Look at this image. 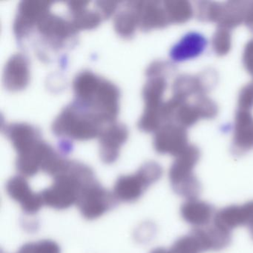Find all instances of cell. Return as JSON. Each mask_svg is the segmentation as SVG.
<instances>
[{"mask_svg":"<svg viewBox=\"0 0 253 253\" xmlns=\"http://www.w3.org/2000/svg\"><path fill=\"white\" fill-rule=\"evenodd\" d=\"M207 45V39L203 35L197 32H191L185 35L174 45L170 54L174 61H186L202 54Z\"/></svg>","mask_w":253,"mask_h":253,"instance_id":"14","label":"cell"},{"mask_svg":"<svg viewBox=\"0 0 253 253\" xmlns=\"http://www.w3.org/2000/svg\"><path fill=\"white\" fill-rule=\"evenodd\" d=\"M85 8L86 6L72 12L73 19L71 23L77 31L93 29L99 25L101 20V16L99 13L88 11Z\"/></svg>","mask_w":253,"mask_h":253,"instance_id":"20","label":"cell"},{"mask_svg":"<svg viewBox=\"0 0 253 253\" xmlns=\"http://www.w3.org/2000/svg\"><path fill=\"white\" fill-rule=\"evenodd\" d=\"M253 221V201L242 205H231L216 211L212 223L232 232L240 226H247Z\"/></svg>","mask_w":253,"mask_h":253,"instance_id":"6","label":"cell"},{"mask_svg":"<svg viewBox=\"0 0 253 253\" xmlns=\"http://www.w3.org/2000/svg\"><path fill=\"white\" fill-rule=\"evenodd\" d=\"M239 108L250 111L253 107V81L242 88L239 96Z\"/></svg>","mask_w":253,"mask_h":253,"instance_id":"24","label":"cell"},{"mask_svg":"<svg viewBox=\"0 0 253 253\" xmlns=\"http://www.w3.org/2000/svg\"><path fill=\"white\" fill-rule=\"evenodd\" d=\"M100 155L106 163L114 162L118 158L121 146L128 137V130L123 124H109L100 134Z\"/></svg>","mask_w":253,"mask_h":253,"instance_id":"9","label":"cell"},{"mask_svg":"<svg viewBox=\"0 0 253 253\" xmlns=\"http://www.w3.org/2000/svg\"><path fill=\"white\" fill-rule=\"evenodd\" d=\"M244 21L249 29L253 32V2L247 5Z\"/></svg>","mask_w":253,"mask_h":253,"instance_id":"26","label":"cell"},{"mask_svg":"<svg viewBox=\"0 0 253 253\" xmlns=\"http://www.w3.org/2000/svg\"><path fill=\"white\" fill-rule=\"evenodd\" d=\"M4 84L10 91L23 89L29 81V62L21 54L11 57L5 66L4 72Z\"/></svg>","mask_w":253,"mask_h":253,"instance_id":"12","label":"cell"},{"mask_svg":"<svg viewBox=\"0 0 253 253\" xmlns=\"http://www.w3.org/2000/svg\"><path fill=\"white\" fill-rule=\"evenodd\" d=\"M244 64L249 73L253 75V41H250L244 53Z\"/></svg>","mask_w":253,"mask_h":253,"instance_id":"25","label":"cell"},{"mask_svg":"<svg viewBox=\"0 0 253 253\" xmlns=\"http://www.w3.org/2000/svg\"><path fill=\"white\" fill-rule=\"evenodd\" d=\"M102 79L90 72L79 74L74 81V90L78 97V101L85 102L89 100L100 85Z\"/></svg>","mask_w":253,"mask_h":253,"instance_id":"18","label":"cell"},{"mask_svg":"<svg viewBox=\"0 0 253 253\" xmlns=\"http://www.w3.org/2000/svg\"><path fill=\"white\" fill-rule=\"evenodd\" d=\"M164 5L169 23H183L193 15V8L189 2L184 1L164 2Z\"/></svg>","mask_w":253,"mask_h":253,"instance_id":"19","label":"cell"},{"mask_svg":"<svg viewBox=\"0 0 253 253\" xmlns=\"http://www.w3.org/2000/svg\"><path fill=\"white\" fill-rule=\"evenodd\" d=\"M20 253H59V248L54 243L44 241L37 244H29L23 247Z\"/></svg>","mask_w":253,"mask_h":253,"instance_id":"23","label":"cell"},{"mask_svg":"<svg viewBox=\"0 0 253 253\" xmlns=\"http://www.w3.org/2000/svg\"><path fill=\"white\" fill-rule=\"evenodd\" d=\"M212 47L218 55L227 54L231 48V34L229 29L220 27L212 38Z\"/></svg>","mask_w":253,"mask_h":253,"instance_id":"22","label":"cell"},{"mask_svg":"<svg viewBox=\"0 0 253 253\" xmlns=\"http://www.w3.org/2000/svg\"><path fill=\"white\" fill-rule=\"evenodd\" d=\"M139 20L135 4L134 2H128L126 9L120 11L115 17L116 32L124 38H130L134 35Z\"/></svg>","mask_w":253,"mask_h":253,"instance_id":"17","label":"cell"},{"mask_svg":"<svg viewBox=\"0 0 253 253\" xmlns=\"http://www.w3.org/2000/svg\"><path fill=\"white\" fill-rule=\"evenodd\" d=\"M5 133L20 154L29 150L41 141L39 131L28 124H11L5 128Z\"/></svg>","mask_w":253,"mask_h":253,"instance_id":"15","label":"cell"},{"mask_svg":"<svg viewBox=\"0 0 253 253\" xmlns=\"http://www.w3.org/2000/svg\"><path fill=\"white\" fill-rule=\"evenodd\" d=\"M249 231H250V235L253 239V222L248 226Z\"/></svg>","mask_w":253,"mask_h":253,"instance_id":"28","label":"cell"},{"mask_svg":"<svg viewBox=\"0 0 253 253\" xmlns=\"http://www.w3.org/2000/svg\"><path fill=\"white\" fill-rule=\"evenodd\" d=\"M114 204L112 198L100 186L92 183L85 188L80 198L81 211L87 218H95L109 210Z\"/></svg>","mask_w":253,"mask_h":253,"instance_id":"8","label":"cell"},{"mask_svg":"<svg viewBox=\"0 0 253 253\" xmlns=\"http://www.w3.org/2000/svg\"><path fill=\"white\" fill-rule=\"evenodd\" d=\"M216 210L214 206L194 198L186 200L180 207V215L194 228L204 227L212 223Z\"/></svg>","mask_w":253,"mask_h":253,"instance_id":"10","label":"cell"},{"mask_svg":"<svg viewBox=\"0 0 253 253\" xmlns=\"http://www.w3.org/2000/svg\"><path fill=\"white\" fill-rule=\"evenodd\" d=\"M201 158L196 146L189 145L175 157L169 169V180L174 193L186 200L198 198L202 192V185L194 173V169Z\"/></svg>","mask_w":253,"mask_h":253,"instance_id":"2","label":"cell"},{"mask_svg":"<svg viewBox=\"0 0 253 253\" xmlns=\"http://www.w3.org/2000/svg\"><path fill=\"white\" fill-rule=\"evenodd\" d=\"M152 253H170L169 251L168 250H165V249L163 248H158L156 250H153L152 252Z\"/></svg>","mask_w":253,"mask_h":253,"instance_id":"27","label":"cell"},{"mask_svg":"<svg viewBox=\"0 0 253 253\" xmlns=\"http://www.w3.org/2000/svg\"><path fill=\"white\" fill-rule=\"evenodd\" d=\"M190 232L198 241L202 253L220 251L232 242V232L221 229L214 223L204 227L194 228Z\"/></svg>","mask_w":253,"mask_h":253,"instance_id":"7","label":"cell"},{"mask_svg":"<svg viewBox=\"0 0 253 253\" xmlns=\"http://www.w3.org/2000/svg\"><path fill=\"white\" fill-rule=\"evenodd\" d=\"M102 123L91 109L77 101L56 118L53 131L57 135H66L75 140H90L101 133Z\"/></svg>","mask_w":253,"mask_h":253,"instance_id":"1","label":"cell"},{"mask_svg":"<svg viewBox=\"0 0 253 253\" xmlns=\"http://www.w3.org/2000/svg\"><path fill=\"white\" fill-rule=\"evenodd\" d=\"M138 14L139 26L143 30L158 29L169 23L164 3L159 2H134Z\"/></svg>","mask_w":253,"mask_h":253,"instance_id":"13","label":"cell"},{"mask_svg":"<svg viewBox=\"0 0 253 253\" xmlns=\"http://www.w3.org/2000/svg\"><path fill=\"white\" fill-rule=\"evenodd\" d=\"M143 88V95L146 106L143 116L138 123L140 129L144 131H157L162 122L161 109L163 97L167 88L164 77H150Z\"/></svg>","mask_w":253,"mask_h":253,"instance_id":"3","label":"cell"},{"mask_svg":"<svg viewBox=\"0 0 253 253\" xmlns=\"http://www.w3.org/2000/svg\"><path fill=\"white\" fill-rule=\"evenodd\" d=\"M170 253H203L198 241L191 232L180 237L171 246Z\"/></svg>","mask_w":253,"mask_h":253,"instance_id":"21","label":"cell"},{"mask_svg":"<svg viewBox=\"0 0 253 253\" xmlns=\"http://www.w3.org/2000/svg\"><path fill=\"white\" fill-rule=\"evenodd\" d=\"M154 146L158 153L177 156L189 146L186 129L177 124H165L157 130Z\"/></svg>","mask_w":253,"mask_h":253,"instance_id":"5","label":"cell"},{"mask_svg":"<svg viewBox=\"0 0 253 253\" xmlns=\"http://www.w3.org/2000/svg\"><path fill=\"white\" fill-rule=\"evenodd\" d=\"M8 192L11 197L19 201H22L23 207L29 212L37 211L41 207L42 197L39 198L33 195L29 189L26 180L20 177L13 178L8 184Z\"/></svg>","mask_w":253,"mask_h":253,"instance_id":"16","label":"cell"},{"mask_svg":"<svg viewBox=\"0 0 253 253\" xmlns=\"http://www.w3.org/2000/svg\"><path fill=\"white\" fill-rule=\"evenodd\" d=\"M162 174L163 169L159 164L147 163L142 167L137 175L121 177L115 186V194L123 201L137 199L145 189L158 181Z\"/></svg>","mask_w":253,"mask_h":253,"instance_id":"4","label":"cell"},{"mask_svg":"<svg viewBox=\"0 0 253 253\" xmlns=\"http://www.w3.org/2000/svg\"><path fill=\"white\" fill-rule=\"evenodd\" d=\"M253 149V117L250 111L239 109L235 117L232 149L243 155Z\"/></svg>","mask_w":253,"mask_h":253,"instance_id":"11","label":"cell"}]
</instances>
